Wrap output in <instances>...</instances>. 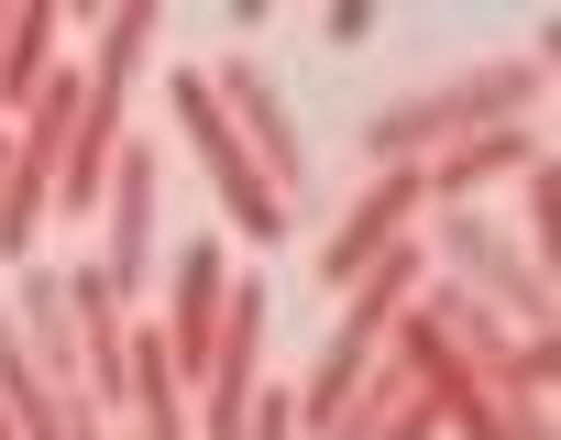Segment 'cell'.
I'll list each match as a JSON object with an SVG mask.
<instances>
[{
	"label": "cell",
	"mask_w": 561,
	"mask_h": 440,
	"mask_svg": "<svg viewBox=\"0 0 561 440\" xmlns=\"http://www.w3.org/2000/svg\"><path fill=\"white\" fill-rule=\"evenodd\" d=\"M539 100H550V34L517 45V56H484V67L419 89V100H386V111L364 121V165H375V176H386V165H430V154H451V143H473V132L539 121Z\"/></svg>",
	"instance_id": "1"
},
{
	"label": "cell",
	"mask_w": 561,
	"mask_h": 440,
	"mask_svg": "<svg viewBox=\"0 0 561 440\" xmlns=\"http://www.w3.org/2000/svg\"><path fill=\"white\" fill-rule=\"evenodd\" d=\"M165 111H176V132H187V154H198V176H209V198H220L231 232H242L253 254H264V243H287V232H298V209L275 198V187H264V165L231 143V121H220V100L198 89V67H176V78H165Z\"/></svg>",
	"instance_id": "2"
},
{
	"label": "cell",
	"mask_w": 561,
	"mask_h": 440,
	"mask_svg": "<svg viewBox=\"0 0 561 440\" xmlns=\"http://www.w3.org/2000/svg\"><path fill=\"white\" fill-rule=\"evenodd\" d=\"M430 243L462 265L451 287H462L473 309H495V320H517V331H550V265H539L528 243H506L484 209H430Z\"/></svg>",
	"instance_id": "3"
},
{
	"label": "cell",
	"mask_w": 561,
	"mask_h": 440,
	"mask_svg": "<svg viewBox=\"0 0 561 440\" xmlns=\"http://www.w3.org/2000/svg\"><path fill=\"white\" fill-rule=\"evenodd\" d=\"M198 89L220 100V121H231V143L264 165V187L298 209V198H309V143H298V111H287V89H275V78L253 67V45H242V56H220V67H198Z\"/></svg>",
	"instance_id": "4"
},
{
	"label": "cell",
	"mask_w": 561,
	"mask_h": 440,
	"mask_svg": "<svg viewBox=\"0 0 561 440\" xmlns=\"http://www.w3.org/2000/svg\"><path fill=\"white\" fill-rule=\"evenodd\" d=\"M264 331H275V298L231 276V298H220V341H209V363H198V385H187V429H198V440H242L253 385H264Z\"/></svg>",
	"instance_id": "5"
},
{
	"label": "cell",
	"mask_w": 561,
	"mask_h": 440,
	"mask_svg": "<svg viewBox=\"0 0 561 440\" xmlns=\"http://www.w3.org/2000/svg\"><path fill=\"white\" fill-rule=\"evenodd\" d=\"M100 220H111V243H100L89 276L133 309V298L154 287V265H165V243H154V154H144V143L111 154V176H100Z\"/></svg>",
	"instance_id": "6"
},
{
	"label": "cell",
	"mask_w": 561,
	"mask_h": 440,
	"mask_svg": "<svg viewBox=\"0 0 561 440\" xmlns=\"http://www.w3.org/2000/svg\"><path fill=\"white\" fill-rule=\"evenodd\" d=\"M419 220H430V187H419V165H386V176H375V187L342 209V232L320 243V287L342 298L364 265H386L397 243H419Z\"/></svg>",
	"instance_id": "7"
},
{
	"label": "cell",
	"mask_w": 561,
	"mask_h": 440,
	"mask_svg": "<svg viewBox=\"0 0 561 440\" xmlns=\"http://www.w3.org/2000/svg\"><path fill=\"white\" fill-rule=\"evenodd\" d=\"M220 298H231V254H220V243H176L154 341H165V363H176L187 385H198V363H209V341H220Z\"/></svg>",
	"instance_id": "8"
},
{
	"label": "cell",
	"mask_w": 561,
	"mask_h": 440,
	"mask_svg": "<svg viewBox=\"0 0 561 440\" xmlns=\"http://www.w3.org/2000/svg\"><path fill=\"white\" fill-rule=\"evenodd\" d=\"M56 298H67V341H78V396L89 407H122V385H133V309L78 265V276H56Z\"/></svg>",
	"instance_id": "9"
},
{
	"label": "cell",
	"mask_w": 561,
	"mask_h": 440,
	"mask_svg": "<svg viewBox=\"0 0 561 440\" xmlns=\"http://www.w3.org/2000/svg\"><path fill=\"white\" fill-rule=\"evenodd\" d=\"M539 154H550V132H539V121H506V132H473V143L430 154V165H419V187H430V209H473L495 176H528Z\"/></svg>",
	"instance_id": "10"
},
{
	"label": "cell",
	"mask_w": 561,
	"mask_h": 440,
	"mask_svg": "<svg viewBox=\"0 0 561 440\" xmlns=\"http://www.w3.org/2000/svg\"><path fill=\"white\" fill-rule=\"evenodd\" d=\"M517 209H528V220H517V243H528V254L550 265V243H561V176H550V154H539V165L517 176Z\"/></svg>",
	"instance_id": "11"
},
{
	"label": "cell",
	"mask_w": 561,
	"mask_h": 440,
	"mask_svg": "<svg viewBox=\"0 0 561 440\" xmlns=\"http://www.w3.org/2000/svg\"><path fill=\"white\" fill-rule=\"evenodd\" d=\"M242 440H298V396H287V385H253V418H242Z\"/></svg>",
	"instance_id": "12"
},
{
	"label": "cell",
	"mask_w": 561,
	"mask_h": 440,
	"mask_svg": "<svg viewBox=\"0 0 561 440\" xmlns=\"http://www.w3.org/2000/svg\"><path fill=\"white\" fill-rule=\"evenodd\" d=\"M364 440H440V407H430V396L408 385V407H386V418H375Z\"/></svg>",
	"instance_id": "13"
},
{
	"label": "cell",
	"mask_w": 561,
	"mask_h": 440,
	"mask_svg": "<svg viewBox=\"0 0 561 440\" xmlns=\"http://www.w3.org/2000/svg\"><path fill=\"white\" fill-rule=\"evenodd\" d=\"M320 34H331V45H353V34H375V12H364V0H331V12H320Z\"/></svg>",
	"instance_id": "14"
},
{
	"label": "cell",
	"mask_w": 561,
	"mask_h": 440,
	"mask_svg": "<svg viewBox=\"0 0 561 440\" xmlns=\"http://www.w3.org/2000/svg\"><path fill=\"white\" fill-rule=\"evenodd\" d=\"M0 440H12V418H0Z\"/></svg>",
	"instance_id": "15"
}]
</instances>
